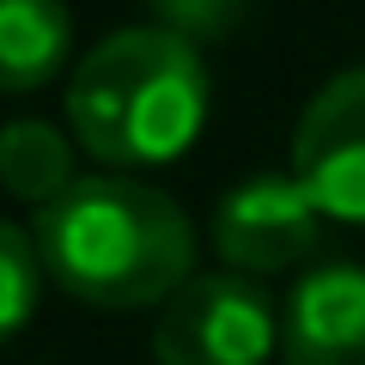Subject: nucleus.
I'll return each mask as SVG.
<instances>
[{
	"label": "nucleus",
	"mask_w": 365,
	"mask_h": 365,
	"mask_svg": "<svg viewBox=\"0 0 365 365\" xmlns=\"http://www.w3.org/2000/svg\"><path fill=\"white\" fill-rule=\"evenodd\" d=\"M43 274L86 311H146L195 274V225L165 189L104 170L31 213Z\"/></svg>",
	"instance_id": "obj_1"
},
{
	"label": "nucleus",
	"mask_w": 365,
	"mask_h": 365,
	"mask_svg": "<svg viewBox=\"0 0 365 365\" xmlns=\"http://www.w3.org/2000/svg\"><path fill=\"white\" fill-rule=\"evenodd\" d=\"M207 122V61L165 25L104 37L67 79L73 146L104 170H158L201 140Z\"/></svg>",
	"instance_id": "obj_2"
},
{
	"label": "nucleus",
	"mask_w": 365,
	"mask_h": 365,
	"mask_svg": "<svg viewBox=\"0 0 365 365\" xmlns=\"http://www.w3.org/2000/svg\"><path fill=\"white\" fill-rule=\"evenodd\" d=\"M280 341L268 292L250 274H189L153 323L158 365H262Z\"/></svg>",
	"instance_id": "obj_3"
},
{
	"label": "nucleus",
	"mask_w": 365,
	"mask_h": 365,
	"mask_svg": "<svg viewBox=\"0 0 365 365\" xmlns=\"http://www.w3.org/2000/svg\"><path fill=\"white\" fill-rule=\"evenodd\" d=\"M329 213L311 201L299 177H250L213 207V250L232 274H287L323 250Z\"/></svg>",
	"instance_id": "obj_4"
},
{
	"label": "nucleus",
	"mask_w": 365,
	"mask_h": 365,
	"mask_svg": "<svg viewBox=\"0 0 365 365\" xmlns=\"http://www.w3.org/2000/svg\"><path fill=\"white\" fill-rule=\"evenodd\" d=\"M292 177L341 225H365V67L335 73L292 122Z\"/></svg>",
	"instance_id": "obj_5"
},
{
	"label": "nucleus",
	"mask_w": 365,
	"mask_h": 365,
	"mask_svg": "<svg viewBox=\"0 0 365 365\" xmlns=\"http://www.w3.org/2000/svg\"><path fill=\"white\" fill-rule=\"evenodd\" d=\"M287 365H365V268L323 262L292 287L280 317Z\"/></svg>",
	"instance_id": "obj_6"
},
{
	"label": "nucleus",
	"mask_w": 365,
	"mask_h": 365,
	"mask_svg": "<svg viewBox=\"0 0 365 365\" xmlns=\"http://www.w3.org/2000/svg\"><path fill=\"white\" fill-rule=\"evenodd\" d=\"M73 55V13L61 0H0V91H37Z\"/></svg>",
	"instance_id": "obj_7"
},
{
	"label": "nucleus",
	"mask_w": 365,
	"mask_h": 365,
	"mask_svg": "<svg viewBox=\"0 0 365 365\" xmlns=\"http://www.w3.org/2000/svg\"><path fill=\"white\" fill-rule=\"evenodd\" d=\"M73 182V140L55 122L19 116L0 128V189L25 207H49Z\"/></svg>",
	"instance_id": "obj_8"
},
{
	"label": "nucleus",
	"mask_w": 365,
	"mask_h": 365,
	"mask_svg": "<svg viewBox=\"0 0 365 365\" xmlns=\"http://www.w3.org/2000/svg\"><path fill=\"white\" fill-rule=\"evenodd\" d=\"M37 299H43L37 237L19 232L13 220H0V347H6L31 317H37Z\"/></svg>",
	"instance_id": "obj_9"
},
{
	"label": "nucleus",
	"mask_w": 365,
	"mask_h": 365,
	"mask_svg": "<svg viewBox=\"0 0 365 365\" xmlns=\"http://www.w3.org/2000/svg\"><path fill=\"white\" fill-rule=\"evenodd\" d=\"M146 6H153V25L189 37L195 49L201 43H220L244 19V0H146Z\"/></svg>",
	"instance_id": "obj_10"
}]
</instances>
